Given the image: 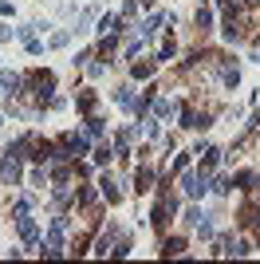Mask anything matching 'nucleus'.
<instances>
[{"label":"nucleus","mask_w":260,"mask_h":264,"mask_svg":"<svg viewBox=\"0 0 260 264\" xmlns=\"http://www.w3.org/2000/svg\"><path fill=\"white\" fill-rule=\"evenodd\" d=\"M0 181H4V186H16V181H20V154L8 150V158L0 162Z\"/></svg>","instance_id":"1"},{"label":"nucleus","mask_w":260,"mask_h":264,"mask_svg":"<svg viewBox=\"0 0 260 264\" xmlns=\"http://www.w3.org/2000/svg\"><path fill=\"white\" fill-rule=\"evenodd\" d=\"M28 87H32L36 99H47V95H51V75H47V71H32L28 75Z\"/></svg>","instance_id":"2"},{"label":"nucleus","mask_w":260,"mask_h":264,"mask_svg":"<svg viewBox=\"0 0 260 264\" xmlns=\"http://www.w3.org/2000/svg\"><path fill=\"white\" fill-rule=\"evenodd\" d=\"M60 146L67 150L71 158H79V154H87V138H83V134H63V138H60Z\"/></svg>","instance_id":"3"},{"label":"nucleus","mask_w":260,"mask_h":264,"mask_svg":"<svg viewBox=\"0 0 260 264\" xmlns=\"http://www.w3.org/2000/svg\"><path fill=\"white\" fill-rule=\"evenodd\" d=\"M20 236H24L28 245H36V241H40V229H36V221H32V217H20Z\"/></svg>","instance_id":"4"},{"label":"nucleus","mask_w":260,"mask_h":264,"mask_svg":"<svg viewBox=\"0 0 260 264\" xmlns=\"http://www.w3.org/2000/svg\"><path fill=\"white\" fill-rule=\"evenodd\" d=\"M114 103L126 107V111H134V95H130V87H119V91H114Z\"/></svg>","instance_id":"5"},{"label":"nucleus","mask_w":260,"mask_h":264,"mask_svg":"<svg viewBox=\"0 0 260 264\" xmlns=\"http://www.w3.org/2000/svg\"><path fill=\"white\" fill-rule=\"evenodd\" d=\"M182 249H185V241H182V236H169L166 245H162V252H166V256H178Z\"/></svg>","instance_id":"6"},{"label":"nucleus","mask_w":260,"mask_h":264,"mask_svg":"<svg viewBox=\"0 0 260 264\" xmlns=\"http://www.w3.org/2000/svg\"><path fill=\"white\" fill-rule=\"evenodd\" d=\"M162 20H166V12H154L150 20L142 24V36H154V32H158V24H162Z\"/></svg>","instance_id":"7"},{"label":"nucleus","mask_w":260,"mask_h":264,"mask_svg":"<svg viewBox=\"0 0 260 264\" xmlns=\"http://www.w3.org/2000/svg\"><path fill=\"white\" fill-rule=\"evenodd\" d=\"M221 79H225V87H237V83H241V71H237V67H225Z\"/></svg>","instance_id":"8"},{"label":"nucleus","mask_w":260,"mask_h":264,"mask_svg":"<svg viewBox=\"0 0 260 264\" xmlns=\"http://www.w3.org/2000/svg\"><path fill=\"white\" fill-rule=\"evenodd\" d=\"M150 63H134V67H130V75H134V79H150Z\"/></svg>","instance_id":"9"},{"label":"nucleus","mask_w":260,"mask_h":264,"mask_svg":"<svg viewBox=\"0 0 260 264\" xmlns=\"http://www.w3.org/2000/svg\"><path fill=\"white\" fill-rule=\"evenodd\" d=\"M174 111H178V103H174V99H158V115H162V118L174 115Z\"/></svg>","instance_id":"10"},{"label":"nucleus","mask_w":260,"mask_h":264,"mask_svg":"<svg viewBox=\"0 0 260 264\" xmlns=\"http://www.w3.org/2000/svg\"><path fill=\"white\" fill-rule=\"evenodd\" d=\"M217 166V150H205V158H201V170H213Z\"/></svg>","instance_id":"11"},{"label":"nucleus","mask_w":260,"mask_h":264,"mask_svg":"<svg viewBox=\"0 0 260 264\" xmlns=\"http://www.w3.org/2000/svg\"><path fill=\"white\" fill-rule=\"evenodd\" d=\"M79 111H91V107H95V95H91V91H87V95H79Z\"/></svg>","instance_id":"12"},{"label":"nucleus","mask_w":260,"mask_h":264,"mask_svg":"<svg viewBox=\"0 0 260 264\" xmlns=\"http://www.w3.org/2000/svg\"><path fill=\"white\" fill-rule=\"evenodd\" d=\"M95 162H99V166H107V162H110V146H99V150H95Z\"/></svg>","instance_id":"13"},{"label":"nucleus","mask_w":260,"mask_h":264,"mask_svg":"<svg viewBox=\"0 0 260 264\" xmlns=\"http://www.w3.org/2000/svg\"><path fill=\"white\" fill-rule=\"evenodd\" d=\"M158 59H162V63H169V59H174V40H169V44H162V51H158Z\"/></svg>","instance_id":"14"},{"label":"nucleus","mask_w":260,"mask_h":264,"mask_svg":"<svg viewBox=\"0 0 260 264\" xmlns=\"http://www.w3.org/2000/svg\"><path fill=\"white\" fill-rule=\"evenodd\" d=\"M150 177H154L150 170H142V174H138V193H142V190H150Z\"/></svg>","instance_id":"15"},{"label":"nucleus","mask_w":260,"mask_h":264,"mask_svg":"<svg viewBox=\"0 0 260 264\" xmlns=\"http://www.w3.org/2000/svg\"><path fill=\"white\" fill-rule=\"evenodd\" d=\"M209 20H213V16H209V8H201V12H197V28L205 32V28H209Z\"/></svg>","instance_id":"16"},{"label":"nucleus","mask_w":260,"mask_h":264,"mask_svg":"<svg viewBox=\"0 0 260 264\" xmlns=\"http://www.w3.org/2000/svg\"><path fill=\"white\" fill-rule=\"evenodd\" d=\"M67 40H71L67 32H55V36H51V47H67Z\"/></svg>","instance_id":"17"},{"label":"nucleus","mask_w":260,"mask_h":264,"mask_svg":"<svg viewBox=\"0 0 260 264\" xmlns=\"http://www.w3.org/2000/svg\"><path fill=\"white\" fill-rule=\"evenodd\" d=\"M114 24H119L114 16H103V20H99V32H110V28H114Z\"/></svg>","instance_id":"18"},{"label":"nucleus","mask_w":260,"mask_h":264,"mask_svg":"<svg viewBox=\"0 0 260 264\" xmlns=\"http://www.w3.org/2000/svg\"><path fill=\"white\" fill-rule=\"evenodd\" d=\"M138 4H154V0H138Z\"/></svg>","instance_id":"19"},{"label":"nucleus","mask_w":260,"mask_h":264,"mask_svg":"<svg viewBox=\"0 0 260 264\" xmlns=\"http://www.w3.org/2000/svg\"><path fill=\"white\" fill-rule=\"evenodd\" d=\"M0 126H4V115H0Z\"/></svg>","instance_id":"20"}]
</instances>
